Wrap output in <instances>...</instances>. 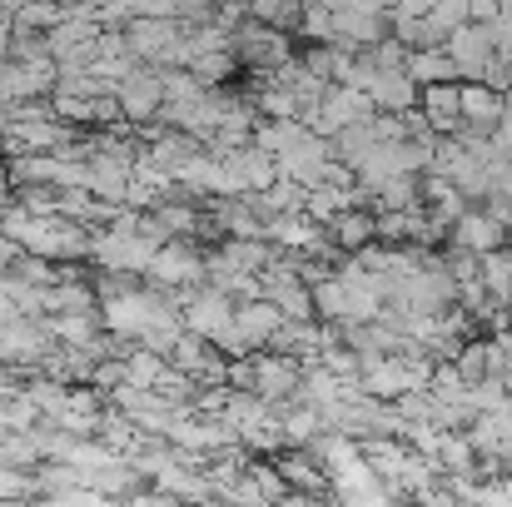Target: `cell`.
Returning <instances> with one entry per match:
<instances>
[{
    "label": "cell",
    "instance_id": "4fadbf2b",
    "mask_svg": "<svg viewBox=\"0 0 512 507\" xmlns=\"http://www.w3.org/2000/svg\"><path fill=\"white\" fill-rule=\"evenodd\" d=\"M418 110L428 115V125L438 135H458L463 130V80H443V85H423Z\"/></svg>",
    "mask_w": 512,
    "mask_h": 507
},
{
    "label": "cell",
    "instance_id": "8fae6325",
    "mask_svg": "<svg viewBox=\"0 0 512 507\" xmlns=\"http://www.w3.org/2000/svg\"><path fill=\"white\" fill-rule=\"evenodd\" d=\"M329 165H334V140H329V135H314V130H309L294 150H284V155H279V174L304 179V184H319Z\"/></svg>",
    "mask_w": 512,
    "mask_h": 507
},
{
    "label": "cell",
    "instance_id": "d4e9b609",
    "mask_svg": "<svg viewBox=\"0 0 512 507\" xmlns=\"http://www.w3.org/2000/svg\"><path fill=\"white\" fill-rule=\"evenodd\" d=\"M0 463L35 473V463H45V453H40V443H35L30 428H5V433H0Z\"/></svg>",
    "mask_w": 512,
    "mask_h": 507
},
{
    "label": "cell",
    "instance_id": "4dcf8cb0",
    "mask_svg": "<svg viewBox=\"0 0 512 507\" xmlns=\"http://www.w3.org/2000/svg\"><path fill=\"white\" fill-rule=\"evenodd\" d=\"M10 274L25 279V284H35V289H50V284H55V259H45V254H20V259L10 264Z\"/></svg>",
    "mask_w": 512,
    "mask_h": 507
},
{
    "label": "cell",
    "instance_id": "7c38bea8",
    "mask_svg": "<svg viewBox=\"0 0 512 507\" xmlns=\"http://www.w3.org/2000/svg\"><path fill=\"white\" fill-rule=\"evenodd\" d=\"M324 229H329V239H334L339 254H358V249H368V244L378 239V209H368V204H348V209H339Z\"/></svg>",
    "mask_w": 512,
    "mask_h": 507
},
{
    "label": "cell",
    "instance_id": "d6a6232c",
    "mask_svg": "<svg viewBox=\"0 0 512 507\" xmlns=\"http://www.w3.org/2000/svg\"><path fill=\"white\" fill-rule=\"evenodd\" d=\"M299 30H304L309 40H334V5H324V0H304V20H299Z\"/></svg>",
    "mask_w": 512,
    "mask_h": 507
},
{
    "label": "cell",
    "instance_id": "3957f363",
    "mask_svg": "<svg viewBox=\"0 0 512 507\" xmlns=\"http://www.w3.org/2000/svg\"><path fill=\"white\" fill-rule=\"evenodd\" d=\"M170 289H160V284H150V279H140L135 289H125V294H110V299H100V324H105V334L115 338H135L145 334V324H150V314L160 309V299H165Z\"/></svg>",
    "mask_w": 512,
    "mask_h": 507
},
{
    "label": "cell",
    "instance_id": "5bb4252c",
    "mask_svg": "<svg viewBox=\"0 0 512 507\" xmlns=\"http://www.w3.org/2000/svg\"><path fill=\"white\" fill-rule=\"evenodd\" d=\"M234 324H239V334L249 338L254 348H269L274 334H279L289 319H284V309H279L269 294H259V299H239V304H234Z\"/></svg>",
    "mask_w": 512,
    "mask_h": 507
},
{
    "label": "cell",
    "instance_id": "6da1fadb",
    "mask_svg": "<svg viewBox=\"0 0 512 507\" xmlns=\"http://www.w3.org/2000/svg\"><path fill=\"white\" fill-rule=\"evenodd\" d=\"M155 239H145L140 229H130V224H100L95 234H90V264L95 269H120V274H150V264H155Z\"/></svg>",
    "mask_w": 512,
    "mask_h": 507
},
{
    "label": "cell",
    "instance_id": "836d02e7",
    "mask_svg": "<svg viewBox=\"0 0 512 507\" xmlns=\"http://www.w3.org/2000/svg\"><path fill=\"white\" fill-rule=\"evenodd\" d=\"M443 30H458L463 20H473V10H468V0H433V10H428Z\"/></svg>",
    "mask_w": 512,
    "mask_h": 507
},
{
    "label": "cell",
    "instance_id": "5b68a950",
    "mask_svg": "<svg viewBox=\"0 0 512 507\" xmlns=\"http://www.w3.org/2000/svg\"><path fill=\"white\" fill-rule=\"evenodd\" d=\"M373 95L368 90H358V85H329L324 90V100L319 105H309L304 110V120H309V130L314 135H339V130H348V125H358V120H373Z\"/></svg>",
    "mask_w": 512,
    "mask_h": 507
},
{
    "label": "cell",
    "instance_id": "52a82bcc",
    "mask_svg": "<svg viewBox=\"0 0 512 507\" xmlns=\"http://www.w3.org/2000/svg\"><path fill=\"white\" fill-rule=\"evenodd\" d=\"M299 378H304V358L279 353V348L254 353V393H259L264 403H289V398H299Z\"/></svg>",
    "mask_w": 512,
    "mask_h": 507
},
{
    "label": "cell",
    "instance_id": "9c48e42d",
    "mask_svg": "<svg viewBox=\"0 0 512 507\" xmlns=\"http://www.w3.org/2000/svg\"><path fill=\"white\" fill-rule=\"evenodd\" d=\"M458 249H473V254H493V249H508L512 239V224H503L493 209H483V204H468L463 214H458V224H453V234H448Z\"/></svg>",
    "mask_w": 512,
    "mask_h": 507
},
{
    "label": "cell",
    "instance_id": "ffe728a7",
    "mask_svg": "<svg viewBox=\"0 0 512 507\" xmlns=\"http://www.w3.org/2000/svg\"><path fill=\"white\" fill-rule=\"evenodd\" d=\"M408 75L418 85H443V80H463L458 60L448 55V45H428V50H408Z\"/></svg>",
    "mask_w": 512,
    "mask_h": 507
},
{
    "label": "cell",
    "instance_id": "e575fe53",
    "mask_svg": "<svg viewBox=\"0 0 512 507\" xmlns=\"http://www.w3.org/2000/svg\"><path fill=\"white\" fill-rule=\"evenodd\" d=\"M229 388H254V353L229 358Z\"/></svg>",
    "mask_w": 512,
    "mask_h": 507
},
{
    "label": "cell",
    "instance_id": "d6986e66",
    "mask_svg": "<svg viewBox=\"0 0 512 507\" xmlns=\"http://www.w3.org/2000/svg\"><path fill=\"white\" fill-rule=\"evenodd\" d=\"M45 314H100V294L90 279H65L45 289Z\"/></svg>",
    "mask_w": 512,
    "mask_h": 507
},
{
    "label": "cell",
    "instance_id": "30bf717a",
    "mask_svg": "<svg viewBox=\"0 0 512 507\" xmlns=\"http://www.w3.org/2000/svg\"><path fill=\"white\" fill-rule=\"evenodd\" d=\"M448 55L458 60L463 80H478V75L488 70V60L498 55V45H493V30H488L483 20H463V25L448 35Z\"/></svg>",
    "mask_w": 512,
    "mask_h": 507
},
{
    "label": "cell",
    "instance_id": "1f68e13d",
    "mask_svg": "<svg viewBox=\"0 0 512 507\" xmlns=\"http://www.w3.org/2000/svg\"><path fill=\"white\" fill-rule=\"evenodd\" d=\"M10 60H55V50H50V35H45V30H20V25H15Z\"/></svg>",
    "mask_w": 512,
    "mask_h": 507
},
{
    "label": "cell",
    "instance_id": "484cf974",
    "mask_svg": "<svg viewBox=\"0 0 512 507\" xmlns=\"http://www.w3.org/2000/svg\"><path fill=\"white\" fill-rule=\"evenodd\" d=\"M189 70H194L204 85H229V75H234V70H244V65H239L234 45H224V50H204V55H199Z\"/></svg>",
    "mask_w": 512,
    "mask_h": 507
},
{
    "label": "cell",
    "instance_id": "8992f818",
    "mask_svg": "<svg viewBox=\"0 0 512 507\" xmlns=\"http://www.w3.org/2000/svg\"><path fill=\"white\" fill-rule=\"evenodd\" d=\"M179 304H184V329H194V334H204V338H219L234 324V294H224L214 284L184 289Z\"/></svg>",
    "mask_w": 512,
    "mask_h": 507
},
{
    "label": "cell",
    "instance_id": "ac0fdd59",
    "mask_svg": "<svg viewBox=\"0 0 512 507\" xmlns=\"http://www.w3.org/2000/svg\"><path fill=\"white\" fill-rule=\"evenodd\" d=\"M199 150H204V140H194V135H184V130H165L160 140H150V145H145L150 165H160L165 174H174V179H179V169L189 165Z\"/></svg>",
    "mask_w": 512,
    "mask_h": 507
},
{
    "label": "cell",
    "instance_id": "2e32d148",
    "mask_svg": "<svg viewBox=\"0 0 512 507\" xmlns=\"http://www.w3.org/2000/svg\"><path fill=\"white\" fill-rule=\"evenodd\" d=\"M508 110V95L493 90L488 80H463V125L473 130H498Z\"/></svg>",
    "mask_w": 512,
    "mask_h": 507
},
{
    "label": "cell",
    "instance_id": "9a60e30c",
    "mask_svg": "<svg viewBox=\"0 0 512 507\" xmlns=\"http://www.w3.org/2000/svg\"><path fill=\"white\" fill-rule=\"evenodd\" d=\"M368 95H373V105H378V110L403 115V110H413V105H418L423 85L408 75V65H393V70H378V80L368 85Z\"/></svg>",
    "mask_w": 512,
    "mask_h": 507
},
{
    "label": "cell",
    "instance_id": "603a6c76",
    "mask_svg": "<svg viewBox=\"0 0 512 507\" xmlns=\"http://www.w3.org/2000/svg\"><path fill=\"white\" fill-rule=\"evenodd\" d=\"M239 443L249 448V453H259V458H274V453H284L289 448V433H284V418L269 408L259 423H249L244 433H239Z\"/></svg>",
    "mask_w": 512,
    "mask_h": 507
},
{
    "label": "cell",
    "instance_id": "f546056e",
    "mask_svg": "<svg viewBox=\"0 0 512 507\" xmlns=\"http://www.w3.org/2000/svg\"><path fill=\"white\" fill-rule=\"evenodd\" d=\"M50 105H55V115H60V120H70V125H80V130H95V95L55 90V95H50Z\"/></svg>",
    "mask_w": 512,
    "mask_h": 507
},
{
    "label": "cell",
    "instance_id": "ba28073f",
    "mask_svg": "<svg viewBox=\"0 0 512 507\" xmlns=\"http://www.w3.org/2000/svg\"><path fill=\"white\" fill-rule=\"evenodd\" d=\"M115 95H120V105H125V120H130V125L155 120V115H160V105H165V75H160V65H135V70L115 85Z\"/></svg>",
    "mask_w": 512,
    "mask_h": 507
},
{
    "label": "cell",
    "instance_id": "44dd1931",
    "mask_svg": "<svg viewBox=\"0 0 512 507\" xmlns=\"http://www.w3.org/2000/svg\"><path fill=\"white\" fill-rule=\"evenodd\" d=\"M304 135H309V120H304V115H289V120H259V125H254V145H264L274 160H279L284 150H294Z\"/></svg>",
    "mask_w": 512,
    "mask_h": 507
},
{
    "label": "cell",
    "instance_id": "7402d4cb",
    "mask_svg": "<svg viewBox=\"0 0 512 507\" xmlns=\"http://www.w3.org/2000/svg\"><path fill=\"white\" fill-rule=\"evenodd\" d=\"M373 209H423V174H393L373 189Z\"/></svg>",
    "mask_w": 512,
    "mask_h": 507
},
{
    "label": "cell",
    "instance_id": "8d00e7d4",
    "mask_svg": "<svg viewBox=\"0 0 512 507\" xmlns=\"http://www.w3.org/2000/svg\"><path fill=\"white\" fill-rule=\"evenodd\" d=\"M10 45H15V25L0 20V60H10Z\"/></svg>",
    "mask_w": 512,
    "mask_h": 507
},
{
    "label": "cell",
    "instance_id": "4316f807",
    "mask_svg": "<svg viewBox=\"0 0 512 507\" xmlns=\"http://www.w3.org/2000/svg\"><path fill=\"white\" fill-rule=\"evenodd\" d=\"M65 0H20L15 5V25L20 30H50V25H60L65 20Z\"/></svg>",
    "mask_w": 512,
    "mask_h": 507
},
{
    "label": "cell",
    "instance_id": "277c9868",
    "mask_svg": "<svg viewBox=\"0 0 512 507\" xmlns=\"http://www.w3.org/2000/svg\"><path fill=\"white\" fill-rule=\"evenodd\" d=\"M234 55H239L244 70H254V80H264V75H274L284 60H294V45H289V35H284L279 25H269V20H244V25L234 30Z\"/></svg>",
    "mask_w": 512,
    "mask_h": 507
},
{
    "label": "cell",
    "instance_id": "74e56055",
    "mask_svg": "<svg viewBox=\"0 0 512 507\" xmlns=\"http://www.w3.org/2000/svg\"><path fill=\"white\" fill-rule=\"evenodd\" d=\"M498 343H503V358H508V373H512V324L498 329Z\"/></svg>",
    "mask_w": 512,
    "mask_h": 507
},
{
    "label": "cell",
    "instance_id": "f1b7e54d",
    "mask_svg": "<svg viewBox=\"0 0 512 507\" xmlns=\"http://www.w3.org/2000/svg\"><path fill=\"white\" fill-rule=\"evenodd\" d=\"M314 314L319 319H348V294H343V279H339V269L329 274V279H319L314 284Z\"/></svg>",
    "mask_w": 512,
    "mask_h": 507
},
{
    "label": "cell",
    "instance_id": "d590c367",
    "mask_svg": "<svg viewBox=\"0 0 512 507\" xmlns=\"http://www.w3.org/2000/svg\"><path fill=\"white\" fill-rule=\"evenodd\" d=\"M468 10H473V20H483V25L503 15V5H498V0H468Z\"/></svg>",
    "mask_w": 512,
    "mask_h": 507
},
{
    "label": "cell",
    "instance_id": "f35d334b",
    "mask_svg": "<svg viewBox=\"0 0 512 507\" xmlns=\"http://www.w3.org/2000/svg\"><path fill=\"white\" fill-rule=\"evenodd\" d=\"M498 5H503V10H512V0H498Z\"/></svg>",
    "mask_w": 512,
    "mask_h": 507
},
{
    "label": "cell",
    "instance_id": "cb8c5ba5",
    "mask_svg": "<svg viewBox=\"0 0 512 507\" xmlns=\"http://www.w3.org/2000/svg\"><path fill=\"white\" fill-rule=\"evenodd\" d=\"M45 319H50V334L60 343H70V348H85V343H95L105 334L100 314H45Z\"/></svg>",
    "mask_w": 512,
    "mask_h": 507
},
{
    "label": "cell",
    "instance_id": "e0dca14e",
    "mask_svg": "<svg viewBox=\"0 0 512 507\" xmlns=\"http://www.w3.org/2000/svg\"><path fill=\"white\" fill-rule=\"evenodd\" d=\"M458 373L468 378V383H478V378H493V373H508V358H503V343L498 334L493 338H463V348H458Z\"/></svg>",
    "mask_w": 512,
    "mask_h": 507
},
{
    "label": "cell",
    "instance_id": "83f0119b",
    "mask_svg": "<svg viewBox=\"0 0 512 507\" xmlns=\"http://www.w3.org/2000/svg\"><path fill=\"white\" fill-rule=\"evenodd\" d=\"M165 368H170V358H165L160 348H145V343H135V348H130V383L155 388V383L165 378Z\"/></svg>",
    "mask_w": 512,
    "mask_h": 507
},
{
    "label": "cell",
    "instance_id": "7a4b0ae2",
    "mask_svg": "<svg viewBox=\"0 0 512 507\" xmlns=\"http://www.w3.org/2000/svg\"><path fill=\"white\" fill-rule=\"evenodd\" d=\"M145 279H150V284H160V289H174V294L209 284V264H204L199 239L174 234L170 244H160V249H155V264H150V274H145Z\"/></svg>",
    "mask_w": 512,
    "mask_h": 507
}]
</instances>
